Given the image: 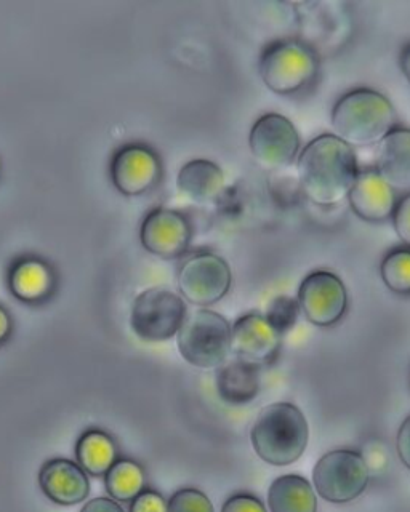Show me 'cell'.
<instances>
[{
    "mask_svg": "<svg viewBox=\"0 0 410 512\" xmlns=\"http://www.w3.org/2000/svg\"><path fill=\"white\" fill-rule=\"evenodd\" d=\"M297 173L306 199L319 207H335L348 199L358 178V159L345 141L321 135L298 154Z\"/></svg>",
    "mask_w": 410,
    "mask_h": 512,
    "instance_id": "cell-1",
    "label": "cell"
},
{
    "mask_svg": "<svg viewBox=\"0 0 410 512\" xmlns=\"http://www.w3.org/2000/svg\"><path fill=\"white\" fill-rule=\"evenodd\" d=\"M335 136L351 148H369L398 127V114L382 93L356 88L343 95L332 109Z\"/></svg>",
    "mask_w": 410,
    "mask_h": 512,
    "instance_id": "cell-2",
    "label": "cell"
},
{
    "mask_svg": "<svg viewBox=\"0 0 410 512\" xmlns=\"http://www.w3.org/2000/svg\"><path fill=\"white\" fill-rule=\"evenodd\" d=\"M310 440V426L300 408L278 402L258 413L250 442L260 460L271 466H289L300 460Z\"/></svg>",
    "mask_w": 410,
    "mask_h": 512,
    "instance_id": "cell-3",
    "label": "cell"
},
{
    "mask_svg": "<svg viewBox=\"0 0 410 512\" xmlns=\"http://www.w3.org/2000/svg\"><path fill=\"white\" fill-rule=\"evenodd\" d=\"M258 71L271 92L295 95L318 77V55L300 40H279L263 52Z\"/></svg>",
    "mask_w": 410,
    "mask_h": 512,
    "instance_id": "cell-4",
    "label": "cell"
},
{
    "mask_svg": "<svg viewBox=\"0 0 410 512\" xmlns=\"http://www.w3.org/2000/svg\"><path fill=\"white\" fill-rule=\"evenodd\" d=\"M181 357L197 368H218L231 354V325L222 314L199 309L186 316L177 333Z\"/></svg>",
    "mask_w": 410,
    "mask_h": 512,
    "instance_id": "cell-5",
    "label": "cell"
},
{
    "mask_svg": "<svg viewBox=\"0 0 410 512\" xmlns=\"http://www.w3.org/2000/svg\"><path fill=\"white\" fill-rule=\"evenodd\" d=\"M370 471L366 458L356 450H332L319 458L313 482L321 498L334 504L356 500L366 492Z\"/></svg>",
    "mask_w": 410,
    "mask_h": 512,
    "instance_id": "cell-6",
    "label": "cell"
},
{
    "mask_svg": "<svg viewBox=\"0 0 410 512\" xmlns=\"http://www.w3.org/2000/svg\"><path fill=\"white\" fill-rule=\"evenodd\" d=\"M186 319V303L167 288H148L133 301L130 325L146 343H162L177 336Z\"/></svg>",
    "mask_w": 410,
    "mask_h": 512,
    "instance_id": "cell-7",
    "label": "cell"
},
{
    "mask_svg": "<svg viewBox=\"0 0 410 512\" xmlns=\"http://www.w3.org/2000/svg\"><path fill=\"white\" fill-rule=\"evenodd\" d=\"M233 284L230 264L222 256L204 252L191 256L178 272V290L188 303L207 308L223 300Z\"/></svg>",
    "mask_w": 410,
    "mask_h": 512,
    "instance_id": "cell-8",
    "label": "cell"
},
{
    "mask_svg": "<svg viewBox=\"0 0 410 512\" xmlns=\"http://www.w3.org/2000/svg\"><path fill=\"white\" fill-rule=\"evenodd\" d=\"M249 148L263 170L274 172L294 162L300 151V135L286 116L270 112L250 130Z\"/></svg>",
    "mask_w": 410,
    "mask_h": 512,
    "instance_id": "cell-9",
    "label": "cell"
},
{
    "mask_svg": "<svg viewBox=\"0 0 410 512\" xmlns=\"http://www.w3.org/2000/svg\"><path fill=\"white\" fill-rule=\"evenodd\" d=\"M297 303L308 322L316 327H332L345 316L348 292L334 272L314 271L298 287Z\"/></svg>",
    "mask_w": 410,
    "mask_h": 512,
    "instance_id": "cell-10",
    "label": "cell"
},
{
    "mask_svg": "<svg viewBox=\"0 0 410 512\" xmlns=\"http://www.w3.org/2000/svg\"><path fill=\"white\" fill-rule=\"evenodd\" d=\"M281 349V335L263 314L249 312L231 325V352L249 364H270Z\"/></svg>",
    "mask_w": 410,
    "mask_h": 512,
    "instance_id": "cell-11",
    "label": "cell"
},
{
    "mask_svg": "<svg viewBox=\"0 0 410 512\" xmlns=\"http://www.w3.org/2000/svg\"><path fill=\"white\" fill-rule=\"evenodd\" d=\"M140 239L149 253L164 260H173L188 250L191 226L181 213L157 208L141 224Z\"/></svg>",
    "mask_w": 410,
    "mask_h": 512,
    "instance_id": "cell-12",
    "label": "cell"
},
{
    "mask_svg": "<svg viewBox=\"0 0 410 512\" xmlns=\"http://www.w3.org/2000/svg\"><path fill=\"white\" fill-rule=\"evenodd\" d=\"M111 176L114 186L125 196H141L159 181L161 164L149 149L127 146L114 156Z\"/></svg>",
    "mask_w": 410,
    "mask_h": 512,
    "instance_id": "cell-13",
    "label": "cell"
},
{
    "mask_svg": "<svg viewBox=\"0 0 410 512\" xmlns=\"http://www.w3.org/2000/svg\"><path fill=\"white\" fill-rule=\"evenodd\" d=\"M39 485L44 495L60 506L82 503L90 493L89 474L65 458H55L42 466Z\"/></svg>",
    "mask_w": 410,
    "mask_h": 512,
    "instance_id": "cell-14",
    "label": "cell"
},
{
    "mask_svg": "<svg viewBox=\"0 0 410 512\" xmlns=\"http://www.w3.org/2000/svg\"><path fill=\"white\" fill-rule=\"evenodd\" d=\"M351 210L369 223L390 220L396 207V192L386 184L377 170L359 172L348 194Z\"/></svg>",
    "mask_w": 410,
    "mask_h": 512,
    "instance_id": "cell-15",
    "label": "cell"
},
{
    "mask_svg": "<svg viewBox=\"0 0 410 512\" xmlns=\"http://www.w3.org/2000/svg\"><path fill=\"white\" fill-rule=\"evenodd\" d=\"M377 173L394 192L410 194V130L396 127L378 144Z\"/></svg>",
    "mask_w": 410,
    "mask_h": 512,
    "instance_id": "cell-16",
    "label": "cell"
},
{
    "mask_svg": "<svg viewBox=\"0 0 410 512\" xmlns=\"http://www.w3.org/2000/svg\"><path fill=\"white\" fill-rule=\"evenodd\" d=\"M217 392L220 399L230 407H244L257 399L262 388V373L258 365L246 360H226L217 368Z\"/></svg>",
    "mask_w": 410,
    "mask_h": 512,
    "instance_id": "cell-17",
    "label": "cell"
},
{
    "mask_svg": "<svg viewBox=\"0 0 410 512\" xmlns=\"http://www.w3.org/2000/svg\"><path fill=\"white\" fill-rule=\"evenodd\" d=\"M177 188L181 196L194 204H210L222 196L225 175L222 168L210 160H191L180 168Z\"/></svg>",
    "mask_w": 410,
    "mask_h": 512,
    "instance_id": "cell-18",
    "label": "cell"
},
{
    "mask_svg": "<svg viewBox=\"0 0 410 512\" xmlns=\"http://www.w3.org/2000/svg\"><path fill=\"white\" fill-rule=\"evenodd\" d=\"M268 506L271 512H318V496L305 477L286 474L270 485Z\"/></svg>",
    "mask_w": 410,
    "mask_h": 512,
    "instance_id": "cell-19",
    "label": "cell"
},
{
    "mask_svg": "<svg viewBox=\"0 0 410 512\" xmlns=\"http://www.w3.org/2000/svg\"><path fill=\"white\" fill-rule=\"evenodd\" d=\"M77 464L90 476H105L117 461V447L111 437L100 429H89L77 440Z\"/></svg>",
    "mask_w": 410,
    "mask_h": 512,
    "instance_id": "cell-20",
    "label": "cell"
},
{
    "mask_svg": "<svg viewBox=\"0 0 410 512\" xmlns=\"http://www.w3.org/2000/svg\"><path fill=\"white\" fill-rule=\"evenodd\" d=\"M53 287L50 269L37 260H25L13 268L10 276V288L20 300L34 303L44 300Z\"/></svg>",
    "mask_w": 410,
    "mask_h": 512,
    "instance_id": "cell-21",
    "label": "cell"
},
{
    "mask_svg": "<svg viewBox=\"0 0 410 512\" xmlns=\"http://www.w3.org/2000/svg\"><path fill=\"white\" fill-rule=\"evenodd\" d=\"M145 471L132 460H117L105 474L109 495L116 501H132L145 490Z\"/></svg>",
    "mask_w": 410,
    "mask_h": 512,
    "instance_id": "cell-22",
    "label": "cell"
},
{
    "mask_svg": "<svg viewBox=\"0 0 410 512\" xmlns=\"http://www.w3.org/2000/svg\"><path fill=\"white\" fill-rule=\"evenodd\" d=\"M380 276L391 292L410 295V248H394L386 253L380 264Z\"/></svg>",
    "mask_w": 410,
    "mask_h": 512,
    "instance_id": "cell-23",
    "label": "cell"
},
{
    "mask_svg": "<svg viewBox=\"0 0 410 512\" xmlns=\"http://www.w3.org/2000/svg\"><path fill=\"white\" fill-rule=\"evenodd\" d=\"M300 312L302 311H300L297 300L290 298V296L282 295L271 301L263 316L273 325L274 330L282 336L284 333L292 330V327H294L295 322L298 320V316H300Z\"/></svg>",
    "mask_w": 410,
    "mask_h": 512,
    "instance_id": "cell-24",
    "label": "cell"
},
{
    "mask_svg": "<svg viewBox=\"0 0 410 512\" xmlns=\"http://www.w3.org/2000/svg\"><path fill=\"white\" fill-rule=\"evenodd\" d=\"M167 512H215L209 496L197 488H181L170 496Z\"/></svg>",
    "mask_w": 410,
    "mask_h": 512,
    "instance_id": "cell-25",
    "label": "cell"
},
{
    "mask_svg": "<svg viewBox=\"0 0 410 512\" xmlns=\"http://www.w3.org/2000/svg\"><path fill=\"white\" fill-rule=\"evenodd\" d=\"M391 220H393L394 231L398 234L402 244L410 248V194L402 196L396 202Z\"/></svg>",
    "mask_w": 410,
    "mask_h": 512,
    "instance_id": "cell-26",
    "label": "cell"
},
{
    "mask_svg": "<svg viewBox=\"0 0 410 512\" xmlns=\"http://www.w3.org/2000/svg\"><path fill=\"white\" fill-rule=\"evenodd\" d=\"M222 512H266V508L257 496L236 493L223 503Z\"/></svg>",
    "mask_w": 410,
    "mask_h": 512,
    "instance_id": "cell-27",
    "label": "cell"
},
{
    "mask_svg": "<svg viewBox=\"0 0 410 512\" xmlns=\"http://www.w3.org/2000/svg\"><path fill=\"white\" fill-rule=\"evenodd\" d=\"M130 512H167V501L161 493L143 490L135 500H132Z\"/></svg>",
    "mask_w": 410,
    "mask_h": 512,
    "instance_id": "cell-28",
    "label": "cell"
},
{
    "mask_svg": "<svg viewBox=\"0 0 410 512\" xmlns=\"http://www.w3.org/2000/svg\"><path fill=\"white\" fill-rule=\"evenodd\" d=\"M396 450H398L399 460L404 463L406 468L410 469V415L402 421L401 428L396 437Z\"/></svg>",
    "mask_w": 410,
    "mask_h": 512,
    "instance_id": "cell-29",
    "label": "cell"
},
{
    "mask_svg": "<svg viewBox=\"0 0 410 512\" xmlns=\"http://www.w3.org/2000/svg\"><path fill=\"white\" fill-rule=\"evenodd\" d=\"M81 512H125L121 504L113 498H93L89 503H85Z\"/></svg>",
    "mask_w": 410,
    "mask_h": 512,
    "instance_id": "cell-30",
    "label": "cell"
},
{
    "mask_svg": "<svg viewBox=\"0 0 410 512\" xmlns=\"http://www.w3.org/2000/svg\"><path fill=\"white\" fill-rule=\"evenodd\" d=\"M12 332V319L9 312L0 306V343H4Z\"/></svg>",
    "mask_w": 410,
    "mask_h": 512,
    "instance_id": "cell-31",
    "label": "cell"
},
{
    "mask_svg": "<svg viewBox=\"0 0 410 512\" xmlns=\"http://www.w3.org/2000/svg\"><path fill=\"white\" fill-rule=\"evenodd\" d=\"M401 69L402 72H404V76H406L407 80L410 82V45H407V47L402 50Z\"/></svg>",
    "mask_w": 410,
    "mask_h": 512,
    "instance_id": "cell-32",
    "label": "cell"
}]
</instances>
